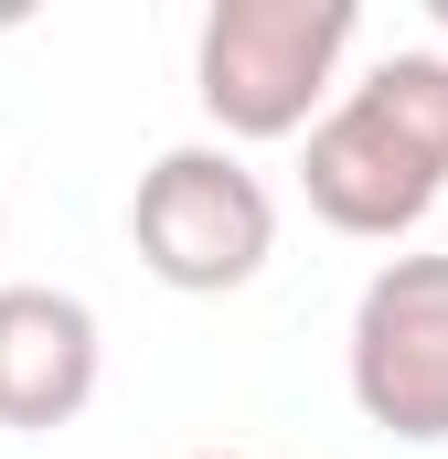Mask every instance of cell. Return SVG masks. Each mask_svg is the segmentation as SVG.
I'll return each instance as SVG.
<instances>
[{"instance_id": "obj_1", "label": "cell", "mask_w": 448, "mask_h": 459, "mask_svg": "<svg viewBox=\"0 0 448 459\" xmlns=\"http://www.w3.org/2000/svg\"><path fill=\"white\" fill-rule=\"evenodd\" d=\"M299 193L332 235L395 246L448 193V54H384L299 139Z\"/></svg>"}, {"instance_id": "obj_5", "label": "cell", "mask_w": 448, "mask_h": 459, "mask_svg": "<svg viewBox=\"0 0 448 459\" xmlns=\"http://www.w3.org/2000/svg\"><path fill=\"white\" fill-rule=\"evenodd\" d=\"M97 374H108V342L75 289H43V278L0 289V428H22V438L75 428L97 406Z\"/></svg>"}, {"instance_id": "obj_8", "label": "cell", "mask_w": 448, "mask_h": 459, "mask_svg": "<svg viewBox=\"0 0 448 459\" xmlns=\"http://www.w3.org/2000/svg\"><path fill=\"white\" fill-rule=\"evenodd\" d=\"M438 22H448V0H438Z\"/></svg>"}, {"instance_id": "obj_4", "label": "cell", "mask_w": 448, "mask_h": 459, "mask_svg": "<svg viewBox=\"0 0 448 459\" xmlns=\"http://www.w3.org/2000/svg\"><path fill=\"white\" fill-rule=\"evenodd\" d=\"M352 406L384 428V438H448V256H384L352 299Z\"/></svg>"}, {"instance_id": "obj_7", "label": "cell", "mask_w": 448, "mask_h": 459, "mask_svg": "<svg viewBox=\"0 0 448 459\" xmlns=\"http://www.w3.org/2000/svg\"><path fill=\"white\" fill-rule=\"evenodd\" d=\"M203 459H235V449H203Z\"/></svg>"}, {"instance_id": "obj_2", "label": "cell", "mask_w": 448, "mask_h": 459, "mask_svg": "<svg viewBox=\"0 0 448 459\" xmlns=\"http://www.w3.org/2000/svg\"><path fill=\"white\" fill-rule=\"evenodd\" d=\"M352 0H214L193 32V97L224 139H310L352 54Z\"/></svg>"}, {"instance_id": "obj_3", "label": "cell", "mask_w": 448, "mask_h": 459, "mask_svg": "<svg viewBox=\"0 0 448 459\" xmlns=\"http://www.w3.org/2000/svg\"><path fill=\"white\" fill-rule=\"evenodd\" d=\"M128 246L160 289L182 299H224L246 289L267 256H278V193L224 150V139H193V150H160L128 193Z\"/></svg>"}, {"instance_id": "obj_6", "label": "cell", "mask_w": 448, "mask_h": 459, "mask_svg": "<svg viewBox=\"0 0 448 459\" xmlns=\"http://www.w3.org/2000/svg\"><path fill=\"white\" fill-rule=\"evenodd\" d=\"M0 235H11V204H0Z\"/></svg>"}]
</instances>
